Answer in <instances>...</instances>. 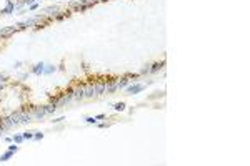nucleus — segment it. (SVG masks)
I'll return each mask as SVG.
<instances>
[{"instance_id":"obj_1","label":"nucleus","mask_w":250,"mask_h":166,"mask_svg":"<svg viewBox=\"0 0 250 166\" xmlns=\"http://www.w3.org/2000/svg\"><path fill=\"white\" fill-rule=\"evenodd\" d=\"M128 91V95H135V93H139V91H142L143 88H145V85H142V83H139V85H130V87H125Z\"/></svg>"},{"instance_id":"obj_2","label":"nucleus","mask_w":250,"mask_h":166,"mask_svg":"<svg viewBox=\"0 0 250 166\" xmlns=\"http://www.w3.org/2000/svg\"><path fill=\"white\" fill-rule=\"evenodd\" d=\"M44 70H45V65L40 62V63H37L35 67L32 68V73H35V75H42V73H44Z\"/></svg>"},{"instance_id":"obj_3","label":"nucleus","mask_w":250,"mask_h":166,"mask_svg":"<svg viewBox=\"0 0 250 166\" xmlns=\"http://www.w3.org/2000/svg\"><path fill=\"white\" fill-rule=\"evenodd\" d=\"M12 156H13V151H10V150H8V151H7L5 154H2V156H0V163H4V161H8V159L12 158Z\"/></svg>"},{"instance_id":"obj_4","label":"nucleus","mask_w":250,"mask_h":166,"mask_svg":"<svg viewBox=\"0 0 250 166\" xmlns=\"http://www.w3.org/2000/svg\"><path fill=\"white\" fill-rule=\"evenodd\" d=\"M12 10H13V4L10 2V0H8V2H7V7H5L4 10H2V13H10Z\"/></svg>"},{"instance_id":"obj_5","label":"nucleus","mask_w":250,"mask_h":166,"mask_svg":"<svg viewBox=\"0 0 250 166\" xmlns=\"http://www.w3.org/2000/svg\"><path fill=\"white\" fill-rule=\"evenodd\" d=\"M127 85H128V80H127V78H122V81H117V88H119V90L125 88Z\"/></svg>"},{"instance_id":"obj_6","label":"nucleus","mask_w":250,"mask_h":166,"mask_svg":"<svg viewBox=\"0 0 250 166\" xmlns=\"http://www.w3.org/2000/svg\"><path fill=\"white\" fill-rule=\"evenodd\" d=\"M103 91H105V83H100V85L95 87V93L97 95H100V93H103Z\"/></svg>"},{"instance_id":"obj_7","label":"nucleus","mask_w":250,"mask_h":166,"mask_svg":"<svg viewBox=\"0 0 250 166\" xmlns=\"http://www.w3.org/2000/svg\"><path fill=\"white\" fill-rule=\"evenodd\" d=\"M12 141L18 145V143H22V141H24V136H22V134H13V136H12Z\"/></svg>"},{"instance_id":"obj_8","label":"nucleus","mask_w":250,"mask_h":166,"mask_svg":"<svg viewBox=\"0 0 250 166\" xmlns=\"http://www.w3.org/2000/svg\"><path fill=\"white\" fill-rule=\"evenodd\" d=\"M113 110L115 111H123L125 110V103H115V105H113Z\"/></svg>"},{"instance_id":"obj_9","label":"nucleus","mask_w":250,"mask_h":166,"mask_svg":"<svg viewBox=\"0 0 250 166\" xmlns=\"http://www.w3.org/2000/svg\"><path fill=\"white\" fill-rule=\"evenodd\" d=\"M162 65H163V63H155L153 67L150 68V71H148V73H155V71H159L160 68H162Z\"/></svg>"},{"instance_id":"obj_10","label":"nucleus","mask_w":250,"mask_h":166,"mask_svg":"<svg viewBox=\"0 0 250 166\" xmlns=\"http://www.w3.org/2000/svg\"><path fill=\"white\" fill-rule=\"evenodd\" d=\"M93 95H97V93H95V88H88V90L85 91V96H93Z\"/></svg>"},{"instance_id":"obj_11","label":"nucleus","mask_w":250,"mask_h":166,"mask_svg":"<svg viewBox=\"0 0 250 166\" xmlns=\"http://www.w3.org/2000/svg\"><path fill=\"white\" fill-rule=\"evenodd\" d=\"M22 136H24V140H32L33 138V133H32V131H27V133H24Z\"/></svg>"},{"instance_id":"obj_12","label":"nucleus","mask_w":250,"mask_h":166,"mask_svg":"<svg viewBox=\"0 0 250 166\" xmlns=\"http://www.w3.org/2000/svg\"><path fill=\"white\" fill-rule=\"evenodd\" d=\"M83 96H85V91L83 90H77L75 91V98H83Z\"/></svg>"},{"instance_id":"obj_13","label":"nucleus","mask_w":250,"mask_h":166,"mask_svg":"<svg viewBox=\"0 0 250 166\" xmlns=\"http://www.w3.org/2000/svg\"><path fill=\"white\" fill-rule=\"evenodd\" d=\"M42 138H44V133H40V131L33 133V140H42Z\"/></svg>"},{"instance_id":"obj_14","label":"nucleus","mask_w":250,"mask_h":166,"mask_svg":"<svg viewBox=\"0 0 250 166\" xmlns=\"http://www.w3.org/2000/svg\"><path fill=\"white\" fill-rule=\"evenodd\" d=\"M55 70H57L55 67H48V68H45V70H44V73H45V75H48V73H52V71H55Z\"/></svg>"},{"instance_id":"obj_15","label":"nucleus","mask_w":250,"mask_h":166,"mask_svg":"<svg viewBox=\"0 0 250 166\" xmlns=\"http://www.w3.org/2000/svg\"><path fill=\"white\" fill-rule=\"evenodd\" d=\"M85 121H87V123H97V120H95V116H87Z\"/></svg>"},{"instance_id":"obj_16","label":"nucleus","mask_w":250,"mask_h":166,"mask_svg":"<svg viewBox=\"0 0 250 166\" xmlns=\"http://www.w3.org/2000/svg\"><path fill=\"white\" fill-rule=\"evenodd\" d=\"M8 150L13 151V153H17V151H18V146H17V143H15V145H12V146H8Z\"/></svg>"},{"instance_id":"obj_17","label":"nucleus","mask_w":250,"mask_h":166,"mask_svg":"<svg viewBox=\"0 0 250 166\" xmlns=\"http://www.w3.org/2000/svg\"><path fill=\"white\" fill-rule=\"evenodd\" d=\"M64 116H60V118H55V120H52V121H53V123H60V121H64Z\"/></svg>"},{"instance_id":"obj_18","label":"nucleus","mask_w":250,"mask_h":166,"mask_svg":"<svg viewBox=\"0 0 250 166\" xmlns=\"http://www.w3.org/2000/svg\"><path fill=\"white\" fill-rule=\"evenodd\" d=\"M37 7H39V2H35V4H32V5H30V8H32V10H35Z\"/></svg>"},{"instance_id":"obj_19","label":"nucleus","mask_w":250,"mask_h":166,"mask_svg":"<svg viewBox=\"0 0 250 166\" xmlns=\"http://www.w3.org/2000/svg\"><path fill=\"white\" fill-rule=\"evenodd\" d=\"M103 118H105V115H97V116H95L97 121H99V120H103Z\"/></svg>"}]
</instances>
